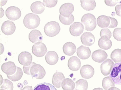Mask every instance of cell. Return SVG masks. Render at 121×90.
<instances>
[{"label": "cell", "mask_w": 121, "mask_h": 90, "mask_svg": "<svg viewBox=\"0 0 121 90\" xmlns=\"http://www.w3.org/2000/svg\"><path fill=\"white\" fill-rule=\"evenodd\" d=\"M23 70L25 73L27 75H31L32 77L38 79L43 78L46 74L43 67L34 62H33L29 66H24Z\"/></svg>", "instance_id": "cell-1"}, {"label": "cell", "mask_w": 121, "mask_h": 90, "mask_svg": "<svg viewBox=\"0 0 121 90\" xmlns=\"http://www.w3.org/2000/svg\"><path fill=\"white\" fill-rule=\"evenodd\" d=\"M40 23V19L38 15L30 13L26 15L23 24L26 27L30 29H36Z\"/></svg>", "instance_id": "cell-2"}, {"label": "cell", "mask_w": 121, "mask_h": 90, "mask_svg": "<svg viewBox=\"0 0 121 90\" xmlns=\"http://www.w3.org/2000/svg\"><path fill=\"white\" fill-rule=\"evenodd\" d=\"M44 29V32L47 36L52 37L58 34L60 28L58 23L55 21H52L45 24Z\"/></svg>", "instance_id": "cell-3"}, {"label": "cell", "mask_w": 121, "mask_h": 90, "mask_svg": "<svg viewBox=\"0 0 121 90\" xmlns=\"http://www.w3.org/2000/svg\"><path fill=\"white\" fill-rule=\"evenodd\" d=\"M81 21L85 26V29L88 31H93L96 27V18L92 14H86L83 15Z\"/></svg>", "instance_id": "cell-4"}, {"label": "cell", "mask_w": 121, "mask_h": 90, "mask_svg": "<svg viewBox=\"0 0 121 90\" xmlns=\"http://www.w3.org/2000/svg\"><path fill=\"white\" fill-rule=\"evenodd\" d=\"M109 77L114 84L121 85V62L114 64Z\"/></svg>", "instance_id": "cell-5"}, {"label": "cell", "mask_w": 121, "mask_h": 90, "mask_svg": "<svg viewBox=\"0 0 121 90\" xmlns=\"http://www.w3.org/2000/svg\"><path fill=\"white\" fill-rule=\"evenodd\" d=\"M5 14L9 19L12 21H16L20 18L22 13L19 8L12 6L6 10Z\"/></svg>", "instance_id": "cell-6"}, {"label": "cell", "mask_w": 121, "mask_h": 90, "mask_svg": "<svg viewBox=\"0 0 121 90\" xmlns=\"http://www.w3.org/2000/svg\"><path fill=\"white\" fill-rule=\"evenodd\" d=\"M47 51L46 46L41 42L35 43L32 46V53L36 57H43L46 53Z\"/></svg>", "instance_id": "cell-7"}, {"label": "cell", "mask_w": 121, "mask_h": 90, "mask_svg": "<svg viewBox=\"0 0 121 90\" xmlns=\"http://www.w3.org/2000/svg\"><path fill=\"white\" fill-rule=\"evenodd\" d=\"M16 27L15 24L11 21H5L2 24L1 30L3 33L5 35H10L15 32Z\"/></svg>", "instance_id": "cell-8"}, {"label": "cell", "mask_w": 121, "mask_h": 90, "mask_svg": "<svg viewBox=\"0 0 121 90\" xmlns=\"http://www.w3.org/2000/svg\"><path fill=\"white\" fill-rule=\"evenodd\" d=\"M32 56L29 52H23L18 56V60L19 63L24 66H28L32 63Z\"/></svg>", "instance_id": "cell-9"}, {"label": "cell", "mask_w": 121, "mask_h": 90, "mask_svg": "<svg viewBox=\"0 0 121 90\" xmlns=\"http://www.w3.org/2000/svg\"><path fill=\"white\" fill-rule=\"evenodd\" d=\"M74 10V7L73 4L68 3L62 4L60 8V15L65 17L69 18L71 16L72 13Z\"/></svg>", "instance_id": "cell-10"}, {"label": "cell", "mask_w": 121, "mask_h": 90, "mask_svg": "<svg viewBox=\"0 0 121 90\" xmlns=\"http://www.w3.org/2000/svg\"><path fill=\"white\" fill-rule=\"evenodd\" d=\"M80 73L83 78L89 79L93 77L94 75V69L91 65H85L82 67Z\"/></svg>", "instance_id": "cell-11"}, {"label": "cell", "mask_w": 121, "mask_h": 90, "mask_svg": "<svg viewBox=\"0 0 121 90\" xmlns=\"http://www.w3.org/2000/svg\"><path fill=\"white\" fill-rule=\"evenodd\" d=\"M84 29L82 24L79 22H75L70 26L69 32L72 36L78 37L82 33Z\"/></svg>", "instance_id": "cell-12"}, {"label": "cell", "mask_w": 121, "mask_h": 90, "mask_svg": "<svg viewBox=\"0 0 121 90\" xmlns=\"http://www.w3.org/2000/svg\"><path fill=\"white\" fill-rule=\"evenodd\" d=\"M1 69L7 75H12L16 72L17 67L13 62L9 61L2 65Z\"/></svg>", "instance_id": "cell-13"}, {"label": "cell", "mask_w": 121, "mask_h": 90, "mask_svg": "<svg viewBox=\"0 0 121 90\" xmlns=\"http://www.w3.org/2000/svg\"><path fill=\"white\" fill-rule=\"evenodd\" d=\"M114 63L110 59H108L103 62L100 66L101 72L104 76L108 75L111 73Z\"/></svg>", "instance_id": "cell-14"}, {"label": "cell", "mask_w": 121, "mask_h": 90, "mask_svg": "<svg viewBox=\"0 0 121 90\" xmlns=\"http://www.w3.org/2000/svg\"><path fill=\"white\" fill-rule=\"evenodd\" d=\"M107 53L102 50H98L93 52L92 57L93 60L97 63H100L104 61L108 58Z\"/></svg>", "instance_id": "cell-15"}, {"label": "cell", "mask_w": 121, "mask_h": 90, "mask_svg": "<svg viewBox=\"0 0 121 90\" xmlns=\"http://www.w3.org/2000/svg\"><path fill=\"white\" fill-rule=\"evenodd\" d=\"M82 43L88 46H92L94 43L95 38L91 33L86 32L84 33L81 37Z\"/></svg>", "instance_id": "cell-16"}, {"label": "cell", "mask_w": 121, "mask_h": 90, "mask_svg": "<svg viewBox=\"0 0 121 90\" xmlns=\"http://www.w3.org/2000/svg\"><path fill=\"white\" fill-rule=\"evenodd\" d=\"M77 55L80 59L86 60L90 57L91 52L89 48L82 45L77 49Z\"/></svg>", "instance_id": "cell-17"}, {"label": "cell", "mask_w": 121, "mask_h": 90, "mask_svg": "<svg viewBox=\"0 0 121 90\" xmlns=\"http://www.w3.org/2000/svg\"><path fill=\"white\" fill-rule=\"evenodd\" d=\"M68 65L69 69L72 71H78L81 67V61L77 57L72 56L68 60Z\"/></svg>", "instance_id": "cell-18"}, {"label": "cell", "mask_w": 121, "mask_h": 90, "mask_svg": "<svg viewBox=\"0 0 121 90\" xmlns=\"http://www.w3.org/2000/svg\"><path fill=\"white\" fill-rule=\"evenodd\" d=\"M29 40L33 43L41 42L43 40V37L40 31L37 29L32 30L29 35Z\"/></svg>", "instance_id": "cell-19"}, {"label": "cell", "mask_w": 121, "mask_h": 90, "mask_svg": "<svg viewBox=\"0 0 121 90\" xmlns=\"http://www.w3.org/2000/svg\"><path fill=\"white\" fill-rule=\"evenodd\" d=\"M45 58L47 64L49 65H54L56 64L58 61L59 57L55 51H50L47 52Z\"/></svg>", "instance_id": "cell-20"}, {"label": "cell", "mask_w": 121, "mask_h": 90, "mask_svg": "<svg viewBox=\"0 0 121 90\" xmlns=\"http://www.w3.org/2000/svg\"><path fill=\"white\" fill-rule=\"evenodd\" d=\"M65 79V76L62 73L56 71L52 77V84L56 88H60L62 81Z\"/></svg>", "instance_id": "cell-21"}, {"label": "cell", "mask_w": 121, "mask_h": 90, "mask_svg": "<svg viewBox=\"0 0 121 90\" xmlns=\"http://www.w3.org/2000/svg\"><path fill=\"white\" fill-rule=\"evenodd\" d=\"M62 49L63 52L65 54L71 56L75 53L77 48L73 43L68 42L63 45Z\"/></svg>", "instance_id": "cell-22"}, {"label": "cell", "mask_w": 121, "mask_h": 90, "mask_svg": "<svg viewBox=\"0 0 121 90\" xmlns=\"http://www.w3.org/2000/svg\"><path fill=\"white\" fill-rule=\"evenodd\" d=\"M45 6L42 2L37 1L33 3L31 5L30 9L33 13L40 14L42 13L44 11Z\"/></svg>", "instance_id": "cell-23"}, {"label": "cell", "mask_w": 121, "mask_h": 90, "mask_svg": "<svg viewBox=\"0 0 121 90\" xmlns=\"http://www.w3.org/2000/svg\"><path fill=\"white\" fill-rule=\"evenodd\" d=\"M97 22L100 27L102 28L108 27L110 24V19L108 16L102 15L98 18Z\"/></svg>", "instance_id": "cell-24"}, {"label": "cell", "mask_w": 121, "mask_h": 90, "mask_svg": "<svg viewBox=\"0 0 121 90\" xmlns=\"http://www.w3.org/2000/svg\"><path fill=\"white\" fill-rule=\"evenodd\" d=\"M81 6L87 11L92 10L96 6V3L95 0H81Z\"/></svg>", "instance_id": "cell-25"}, {"label": "cell", "mask_w": 121, "mask_h": 90, "mask_svg": "<svg viewBox=\"0 0 121 90\" xmlns=\"http://www.w3.org/2000/svg\"><path fill=\"white\" fill-rule=\"evenodd\" d=\"M61 86L64 90H73L75 84V83L71 79L66 78L62 81Z\"/></svg>", "instance_id": "cell-26"}, {"label": "cell", "mask_w": 121, "mask_h": 90, "mask_svg": "<svg viewBox=\"0 0 121 90\" xmlns=\"http://www.w3.org/2000/svg\"><path fill=\"white\" fill-rule=\"evenodd\" d=\"M34 90H57L54 86L50 83L44 82L36 85Z\"/></svg>", "instance_id": "cell-27"}, {"label": "cell", "mask_w": 121, "mask_h": 90, "mask_svg": "<svg viewBox=\"0 0 121 90\" xmlns=\"http://www.w3.org/2000/svg\"><path fill=\"white\" fill-rule=\"evenodd\" d=\"M23 73L22 70L20 68L17 67L16 72L13 75H7L9 79L12 81L15 82L18 81L21 79L23 76Z\"/></svg>", "instance_id": "cell-28"}, {"label": "cell", "mask_w": 121, "mask_h": 90, "mask_svg": "<svg viewBox=\"0 0 121 90\" xmlns=\"http://www.w3.org/2000/svg\"><path fill=\"white\" fill-rule=\"evenodd\" d=\"M102 85L104 90H108L110 88L114 87L115 84L110 77H107L103 79Z\"/></svg>", "instance_id": "cell-29"}, {"label": "cell", "mask_w": 121, "mask_h": 90, "mask_svg": "<svg viewBox=\"0 0 121 90\" xmlns=\"http://www.w3.org/2000/svg\"><path fill=\"white\" fill-rule=\"evenodd\" d=\"M98 44L100 48L105 50L110 49L112 46V42L111 40H105L101 38L99 39Z\"/></svg>", "instance_id": "cell-30"}, {"label": "cell", "mask_w": 121, "mask_h": 90, "mask_svg": "<svg viewBox=\"0 0 121 90\" xmlns=\"http://www.w3.org/2000/svg\"><path fill=\"white\" fill-rule=\"evenodd\" d=\"M76 87L74 90H87L88 84L86 80L80 79L76 82Z\"/></svg>", "instance_id": "cell-31"}, {"label": "cell", "mask_w": 121, "mask_h": 90, "mask_svg": "<svg viewBox=\"0 0 121 90\" xmlns=\"http://www.w3.org/2000/svg\"><path fill=\"white\" fill-rule=\"evenodd\" d=\"M112 60L116 63H120L121 61V49H115L112 52L110 56Z\"/></svg>", "instance_id": "cell-32"}, {"label": "cell", "mask_w": 121, "mask_h": 90, "mask_svg": "<svg viewBox=\"0 0 121 90\" xmlns=\"http://www.w3.org/2000/svg\"><path fill=\"white\" fill-rule=\"evenodd\" d=\"M59 20L60 22L65 25H69L72 23L74 20V17L73 15L71 14L69 18L65 17L60 14Z\"/></svg>", "instance_id": "cell-33"}, {"label": "cell", "mask_w": 121, "mask_h": 90, "mask_svg": "<svg viewBox=\"0 0 121 90\" xmlns=\"http://www.w3.org/2000/svg\"><path fill=\"white\" fill-rule=\"evenodd\" d=\"M0 89L6 90H13V84L11 81L7 79H4L2 84H1Z\"/></svg>", "instance_id": "cell-34"}, {"label": "cell", "mask_w": 121, "mask_h": 90, "mask_svg": "<svg viewBox=\"0 0 121 90\" xmlns=\"http://www.w3.org/2000/svg\"><path fill=\"white\" fill-rule=\"evenodd\" d=\"M100 35L101 38L106 40H110L112 37V33L110 30L108 29H101Z\"/></svg>", "instance_id": "cell-35"}, {"label": "cell", "mask_w": 121, "mask_h": 90, "mask_svg": "<svg viewBox=\"0 0 121 90\" xmlns=\"http://www.w3.org/2000/svg\"><path fill=\"white\" fill-rule=\"evenodd\" d=\"M113 37L115 39L119 41H121V28H118L115 29L113 33Z\"/></svg>", "instance_id": "cell-36"}, {"label": "cell", "mask_w": 121, "mask_h": 90, "mask_svg": "<svg viewBox=\"0 0 121 90\" xmlns=\"http://www.w3.org/2000/svg\"><path fill=\"white\" fill-rule=\"evenodd\" d=\"M43 4L46 7L51 8L55 7L57 4V0H44Z\"/></svg>", "instance_id": "cell-37"}, {"label": "cell", "mask_w": 121, "mask_h": 90, "mask_svg": "<svg viewBox=\"0 0 121 90\" xmlns=\"http://www.w3.org/2000/svg\"><path fill=\"white\" fill-rule=\"evenodd\" d=\"M110 19V23L109 26L108 28L110 29H113L117 27L118 25V22L117 20L114 18H112L110 17H109Z\"/></svg>", "instance_id": "cell-38"}, {"label": "cell", "mask_w": 121, "mask_h": 90, "mask_svg": "<svg viewBox=\"0 0 121 90\" xmlns=\"http://www.w3.org/2000/svg\"><path fill=\"white\" fill-rule=\"evenodd\" d=\"M105 4L107 6L112 7L114 6L115 5H116L118 3H120L121 2V1H119V0H112V1H104Z\"/></svg>", "instance_id": "cell-39"}, {"label": "cell", "mask_w": 121, "mask_h": 90, "mask_svg": "<svg viewBox=\"0 0 121 90\" xmlns=\"http://www.w3.org/2000/svg\"><path fill=\"white\" fill-rule=\"evenodd\" d=\"M115 10L117 15L121 17V4L117 5L115 8Z\"/></svg>", "instance_id": "cell-40"}, {"label": "cell", "mask_w": 121, "mask_h": 90, "mask_svg": "<svg viewBox=\"0 0 121 90\" xmlns=\"http://www.w3.org/2000/svg\"><path fill=\"white\" fill-rule=\"evenodd\" d=\"M20 90H33V88L31 86H26L23 89Z\"/></svg>", "instance_id": "cell-41"}, {"label": "cell", "mask_w": 121, "mask_h": 90, "mask_svg": "<svg viewBox=\"0 0 121 90\" xmlns=\"http://www.w3.org/2000/svg\"><path fill=\"white\" fill-rule=\"evenodd\" d=\"M108 90H120V89L116 88V87H113L110 88Z\"/></svg>", "instance_id": "cell-42"}, {"label": "cell", "mask_w": 121, "mask_h": 90, "mask_svg": "<svg viewBox=\"0 0 121 90\" xmlns=\"http://www.w3.org/2000/svg\"><path fill=\"white\" fill-rule=\"evenodd\" d=\"M93 90H104L101 88H95Z\"/></svg>", "instance_id": "cell-43"}, {"label": "cell", "mask_w": 121, "mask_h": 90, "mask_svg": "<svg viewBox=\"0 0 121 90\" xmlns=\"http://www.w3.org/2000/svg\"><path fill=\"white\" fill-rule=\"evenodd\" d=\"M0 90H6L5 89H0Z\"/></svg>", "instance_id": "cell-44"}]
</instances>
